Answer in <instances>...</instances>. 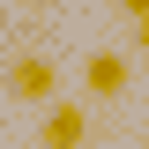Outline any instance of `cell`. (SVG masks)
<instances>
[{
  "instance_id": "6da1fadb",
  "label": "cell",
  "mask_w": 149,
  "mask_h": 149,
  "mask_svg": "<svg viewBox=\"0 0 149 149\" xmlns=\"http://www.w3.org/2000/svg\"><path fill=\"white\" fill-rule=\"evenodd\" d=\"M8 97H22V104H52L60 97V67L45 52H15L8 60Z\"/></svg>"
},
{
  "instance_id": "7a4b0ae2",
  "label": "cell",
  "mask_w": 149,
  "mask_h": 149,
  "mask_svg": "<svg viewBox=\"0 0 149 149\" xmlns=\"http://www.w3.org/2000/svg\"><path fill=\"white\" fill-rule=\"evenodd\" d=\"M82 90H90L97 104H119V97H127V52H90Z\"/></svg>"
},
{
  "instance_id": "3957f363",
  "label": "cell",
  "mask_w": 149,
  "mask_h": 149,
  "mask_svg": "<svg viewBox=\"0 0 149 149\" xmlns=\"http://www.w3.org/2000/svg\"><path fill=\"white\" fill-rule=\"evenodd\" d=\"M37 142H45V149H82V142H90V112H82V104H45Z\"/></svg>"
},
{
  "instance_id": "277c9868",
  "label": "cell",
  "mask_w": 149,
  "mask_h": 149,
  "mask_svg": "<svg viewBox=\"0 0 149 149\" xmlns=\"http://www.w3.org/2000/svg\"><path fill=\"white\" fill-rule=\"evenodd\" d=\"M127 8V22H149V0H119Z\"/></svg>"
},
{
  "instance_id": "5b68a950",
  "label": "cell",
  "mask_w": 149,
  "mask_h": 149,
  "mask_svg": "<svg viewBox=\"0 0 149 149\" xmlns=\"http://www.w3.org/2000/svg\"><path fill=\"white\" fill-rule=\"evenodd\" d=\"M22 8H52V0H22Z\"/></svg>"
},
{
  "instance_id": "8992f818",
  "label": "cell",
  "mask_w": 149,
  "mask_h": 149,
  "mask_svg": "<svg viewBox=\"0 0 149 149\" xmlns=\"http://www.w3.org/2000/svg\"><path fill=\"white\" fill-rule=\"evenodd\" d=\"M142 52H149V22H142Z\"/></svg>"
}]
</instances>
